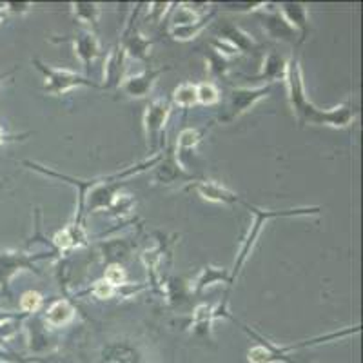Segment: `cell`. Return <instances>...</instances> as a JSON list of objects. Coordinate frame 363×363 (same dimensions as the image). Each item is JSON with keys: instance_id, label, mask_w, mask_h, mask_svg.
<instances>
[{"instance_id": "cell-4", "label": "cell", "mask_w": 363, "mask_h": 363, "mask_svg": "<svg viewBox=\"0 0 363 363\" xmlns=\"http://www.w3.org/2000/svg\"><path fill=\"white\" fill-rule=\"evenodd\" d=\"M33 66L40 71V74L44 77V86L42 91L45 95L53 96H62L69 91L77 89V87H93V89H102L100 84L93 82L91 79L84 77V74L73 73L69 69H64V67H53L50 64L42 62L38 58H33Z\"/></svg>"}, {"instance_id": "cell-39", "label": "cell", "mask_w": 363, "mask_h": 363, "mask_svg": "<svg viewBox=\"0 0 363 363\" xmlns=\"http://www.w3.org/2000/svg\"><path fill=\"white\" fill-rule=\"evenodd\" d=\"M0 298H2V296H0Z\"/></svg>"}, {"instance_id": "cell-23", "label": "cell", "mask_w": 363, "mask_h": 363, "mask_svg": "<svg viewBox=\"0 0 363 363\" xmlns=\"http://www.w3.org/2000/svg\"><path fill=\"white\" fill-rule=\"evenodd\" d=\"M100 13H102V6L96 2H73L71 4V15L93 33H96V29H99Z\"/></svg>"}, {"instance_id": "cell-2", "label": "cell", "mask_w": 363, "mask_h": 363, "mask_svg": "<svg viewBox=\"0 0 363 363\" xmlns=\"http://www.w3.org/2000/svg\"><path fill=\"white\" fill-rule=\"evenodd\" d=\"M245 207L251 211L252 222L249 225L247 233H245V238L242 242L238 249V255H236L235 265H233V271H229V280H227V293L223 294V300L220 301L218 307L215 309L216 318H231L229 311H227V303H229V294H231V289L235 287L236 280L240 278L242 271H244L245 264H247L249 256L255 251L256 245H258V240H260L262 231H264L265 223L272 218H289V216H309V215H320L322 213V207H298V209H262V207H256L252 203H247L242 200Z\"/></svg>"}, {"instance_id": "cell-9", "label": "cell", "mask_w": 363, "mask_h": 363, "mask_svg": "<svg viewBox=\"0 0 363 363\" xmlns=\"http://www.w3.org/2000/svg\"><path fill=\"white\" fill-rule=\"evenodd\" d=\"M55 42H69L71 48H73L74 55L80 60L84 67L93 66L96 58L100 57V42L96 33L89 31V29H80L79 33L74 35V37H60V38H53Z\"/></svg>"}, {"instance_id": "cell-25", "label": "cell", "mask_w": 363, "mask_h": 363, "mask_svg": "<svg viewBox=\"0 0 363 363\" xmlns=\"http://www.w3.org/2000/svg\"><path fill=\"white\" fill-rule=\"evenodd\" d=\"M102 363H142L140 354L128 343H115L104 352Z\"/></svg>"}, {"instance_id": "cell-29", "label": "cell", "mask_w": 363, "mask_h": 363, "mask_svg": "<svg viewBox=\"0 0 363 363\" xmlns=\"http://www.w3.org/2000/svg\"><path fill=\"white\" fill-rule=\"evenodd\" d=\"M267 6V2H225V4H220V8L215 9L227 13H260Z\"/></svg>"}, {"instance_id": "cell-18", "label": "cell", "mask_w": 363, "mask_h": 363, "mask_svg": "<svg viewBox=\"0 0 363 363\" xmlns=\"http://www.w3.org/2000/svg\"><path fill=\"white\" fill-rule=\"evenodd\" d=\"M215 15H216V9L213 8L209 13H207V15L196 18V21L180 22V24H171L169 26L171 38H173V40H178V42L194 40V38L199 37V35L202 33L203 29H206L211 22L215 21Z\"/></svg>"}, {"instance_id": "cell-6", "label": "cell", "mask_w": 363, "mask_h": 363, "mask_svg": "<svg viewBox=\"0 0 363 363\" xmlns=\"http://www.w3.org/2000/svg\"><path fill=\"white\" fill-rule=\"evenodd\" d=\"M271 91L272 86H267V84L260 87H235V89H231L227 95L225 108H223V115L220 116V122L231 124V122L238 120L240 116L251 111L256 104L267 99Z\"/></svg>"}, {"instance_id": "cell-20", "label": "cell", "mask_w": 363, "mask_h": 363, "mask_svg": "<svg viewBox=\"0 0 363 363\" xmlns=\"http://www.w3.org/2000/svg\"><path fill=\"white\" fill-rule=\"evenodd\" d=\"M74 314H77V311H74L73 303H71L69 300H66V298H62V300L53 301V303L45 309L42 320H44V323L48 327L58 329V327L69 325L74 320Z\"/></svg>"}, {"instance_id": "cell-36", "label": "cell", "mask_w": 363, "mask_h": 363, "mask_svg": "<svg viewBox=\"0 0 363 363\" xmlns=\"http://www.w3.org/2000/svg\"><path fill=\"white\" fill-rule=\"evenodd\" d=\"M29 136V133H24V135H11V133L6 131L2 125H0V147L4 144H9V142H21V140H26Z\"/></svg>"}, {"instance_id": "cell-1", "label": "cell", "mask_w": 363, "mask_h": 363, "mask_svg": "<svg viewBox=\"0 0 363 363\" xmlns=\"http://www.w3.org/2000/svg\"><path fill=\"white\" fill-rule=\"evenodd\" d=\"M285 84H287V96H289V106L293 115L296 116L298 124L303 125H323V128L345 129L351 128L352 122L358 116V106L349 102H343L333 109H322L314 106L307 99L306 82H303V71L300 66V58L294 55L287 62V73H285Z\"/></svg>"}, {"instance_id": "cell-5", "label": "cell", "mask_w": 363, "mask_h": 363, "mask_svg": "<svg viewBox=\"0 0 363 363\" xmlns=\"http://www.w3.org/2000/svg\"><path fill=\"white\" fill-rule=\"evenodd\" d=\"M171 111H173V104L164 99L149 102L144 111V135L147 140L149 153L153 157L160 155V147L164 144V131Z\"/></svg>"}, {"instance_id": "cell-32", "label": "cell", "mask_w": 363, "mask_h": 363, "mask_svg": "<svg viewBox=\"0 0 363 363\" xmlns=\"http://www.w3.org/2000/svg\"><path fill=\"white\" fill-rule=\"evenodd\" d=\"M42 303H44V296H42L38 291H26L24 294L21 296V300H18V307H21V311L24 314H35L38 309L42 307Z\"/></svg>"}, {"instance_id": "cell-27", "label": "cell", "mask_w": 363, "mask_h": 363, "mask_svg": "<svg viewBox=\"0 0 363 363\" xmlns=\"http://www.w3.org/2000/svg\"><path fill=\"white\" fill-rule=\"evenodd\" d=\"M171 102L178 108H193V106H196V84L182 82L173 91Z\"/></svg>"}, {"instance_id": "cell-33", "label": "cell", "mask_w": 363, "mask_h": 363, "mask_svg": "<svg viewBox=\"0 0 363 363\" xmlns=\"http://www.w3.org/2000/svg\"><path fill=\"white\" fill-rule=\"evenodd\" d=\"M89 293L93 294L95 298H99V300H109V298L115 296L116 289L113 287V285H109L108 281L99 280V281H95V284L91 285Z\"/></svg>"}, {"instance_id": "cell-14", "label": "cell", "mask_w": 363, "mask_h": 363, "mask_svg": "<svg viewBox=\"0 0 363 363\" xmlns=\"http://www.w3.org/2000/svg\"><path fill=\"white\" fill-rule=\"evenodd\" d=\"M193 189L199 193V196L211 203H242V199L233 189L225 187L223 184L215 180H199L193 184Z\"/></svg>"}, {"instance_id": "cell-16", "label": "cell", "mask_w": 363, "mask_h": 363, "mask_svg": "<svg viewBox=\"0 0 363 363\" xmlns=\"http://www.w3.org/2000/svg\"><path fill=\"white\" fill-rule=\"evenodd\" d=\"M287 62H289V58L285 55L278 53V51H269L262 60V69L255 80H265L267 86L281 82L285 80V73H287Z\"/></svg>"}, {"instance_id": "cell-37", "label": "cell", "mask_w": 363, "mask_h": 363, "mask_svg": "<svg viewBox=\"0 0 363 363\" xmlns=\"http://www.w3.org/2000/svg\"><path fill=\"white\" fill-rule=\"evenodd\" d=\"M18 71V67H15V69H8V71H2V73H0V86H2V84L6 82V80L8 79H11L13 74L17 73Z\"/></svg>"}, {"instance_id": "cell-28", "label": "cell", "mask_w": 363, "mask_h": 363, "mask_svg": "<svg viewBox=\"0 0 363 363\" xmlns=\"http://www.w3.org/2000/svg\"><path fill=\"white\" fill-rule=\"evenodd\" d=\"M220 100V89L213 82L196 84V104L200 106H215Z\"/></svg>"}, {"instance_id": "cell-22", "label": "cell", "mask_w": 363, "mask_h": 363, "mask_svg": "<svg viewBox=\"0 0 363 363\" xmlns=\"http://www.w3.org/2000/svg\"><path fill=\"white\" fill-rule=\"evenodd\" d=\"M229 280V271L223 267H216V265H203L202 271L199 272V277L194 278L193 281V291L194 296H200L203 289H207L209 285L215 284H227Z\"/></svg>"}, {"instance_id": "cell-30", "label": "cell", "mask_w": 363, "mask_h": 363, "mask_svg": "<svg viewBox=\"0 0 363 363\" xmlns=\"http://www.w3.org/2000/svg\"><path fill=\"white\" fill-rule=\"evenodd\" d=\"M102 280L108 281L109 285H113L115 289H118V287L128 284V272H125V269L122 267V265L113 262V264H109L108 267H106V271H104Z\"/></svg>"}, {"instance_id": "cell-38", "label": "cell", "mask_w": 363, "mask_h": 363, "mask_svg": "<svg viewBox=\"0 0 363 363\" xmlns=\"http://www.w3.org/2000/svg\"><path fill=\"white\" fill-rule=\"evenodd\" d=\"M6 15H8V13H6L4 4H0V24H2V22L6 21Z\"/></svg>"}, {"instance_id": "cell-34", "label": "cell", "mask_w": 363, "mask_h": 363, "mask_svg": "<svg viewBox=\"0 0 363 363\" xmlns=\"http://www.w3.org/2000/svg\"><path fill=\"white\" fill-rule=\"evenodd\" d=\"M174 4H171V2H162V4H158V2H155V4H149L147 8V18L153 24H158V22L164 21L165 13H169L171 8H173Z\"/></svg>"}, {"instance_id": "cell-24", "label": "cell", "mask_w": 363, "mask_h": 363, "mask_svg": "<svg viewBox=\"0 0 363 363\" xmlns=\"http://www.w3.org/2000/svg\"><path fill=\"white\" fill-rule=\"evenodd\" d=\"M215 309H213L209 303H200V306L193 311L191 329H193L199 336L211 338V335H213V322H215Z\"/></svg>"}, {"instance_id": "cell-26", "label": "cell", "mask_w": 363, "mask_h": 363, "mask_svg": "<svg viewBox=\"0 0 363 363\" xmlns=\"http://www.w3.org/2000/svg\"><path fill=\"white\" fill-rule=\"evenodd\" d=\"M206 133L207 129H202V128L184 129V131L177 136V142H174V147H173L178 160H180V155L184 153V151H191V149L196 147V145L203 140Z\"/></svg>"}, {"instance_id": "cell-10", "label": "cell", "mask_w": 363, "mask_h": 363, "mask_svg": "<svg viewBox=\"0 0 363 363\" xmlns=\"http://www.w3.org/2000/svg\"><path fill=\"white\" fill-rule=\"evenodd\" d=\"M138 11V8L135 9V15ZM135 15H133L131 22L128 24V29L124 31V37L118 42L125 51V57L128 58H138V60H149L151 57V48H153V40L145 37L142 31L135 28Z\"/></svg>"}, {"instance_id": "cell-3", "label": "cell", "mask_w": 363, "mask_h": 363, "mask_svg": "<svg viewBox=\"0 0 363 363\" xmlns=\"http://www.w3.org/2000/svg\"><path fill=\"white\" fill-rule=\"evenodd\" d=\"M233 322L238 323L242 329L251 335L252 338L256 340V345H252L247 352V358L251 363H294L291 359L289 352L291 351H296V349H303V347H311V345H318V343H325L330 342V340H340V338H345V336H351L359 333V325H354L352 329H343L338 330V333H333V335H325V336H316L313 340H306V342H300V343H293V345H274L272 342H269L267 338L260 336L258 333L249 329L247 325L244 323H240L238 320L233 318Z\"/></svg>"}, {"instance_id": "cell-11", "label": "cell", "mask_w": 363, "mask_h": 363, "mask_svg": "<svg viewBox=\"0 0 363 363\" xmlns=\"http://www.w3.org/2000/svg\"><path fill=\"white\" fill-rule=\"evenodd\" d=\"M278 13H280L284 21L291 26L298 33V40L306 42L311 31V21H309V8L300 2H281L278 4Z\"/></svg>"}, {"instance_id": "cell-21", "label": "cell", "mask_w": 363, "mask_h": 363, "mask_svg": "<svg viewBox=\"0 0 363 363\" xmlns=\"http://www.w3.org/2000/svg\"><path fill=\"white\" fill-rule=\"evenodd\" d=\"M55 251L66 252L69 249L80 247V245H86V235H84L82 225H77V223H69V225L62 227L60 231L55 235L53 238Z\"/></svg>"}, {"instance_id": "cell-12", "label": "cell", "mask_w": 363, "mask_h": 363, "mask_svg": "<svg viewBox=\"0 0 363 363\" xmlns=\"http://www.w3.org/2000/svg\"><path fill=\"white\" fill-rule=\"evenodd\" d=\"M26 333H28V349L33 354H45L55 347V338L51 336L50 329H48L42 318L28 316Z\"/></svg>"}, {"instance_id": "cell-8", "label": "cell", "mask_w": 363, "mask_h": 363, "mask_svg": "<svg viewBox=\"0 0 363 363\" xmlns=\"http://www.w3.org/2000/svg\"><path fill=\"white\" fill-rule=\"evenodd\" d=\"M165 71H169V67H160V69H149L142 71V73L129 74L122 80V84L118 86V91L122 95L129 96V99H145V96L151 95L155 84H157L158 77Z\"/></svg>"}, {"instance_id": "cell-15", "label": "cell", "mask_w": 363, "mask_h": 363, "mask_svg": "<svg viewBox=\"0 0 363 363\" xmlns=\"http://www.w3.org/2000/svg\"><path fill=\"white\" fill-rule=\"evenodd\" d=\"M216 31H218L220 35V40L231 44L238 53L252 55L258 50V42H256L245 29L240 28V26L231 24V22H223L222 26L216 28Z\"/></svg>"}, {"instance_id": "cell-19", "label": "cell", "mask_w": 363, "mask_h": 363, "mask_svg": "<svg viewBox=\"0 0 363 363\" xmlns=\"http://www.w3.org/2000/svg\"><path fill=\"white\" fill-rule=\"evenodd\" d=\"M260 15H262V26H264L265 33H267L269 37L280 42L296 40L298 33L284 21V17H281L280 13L278 11L267 13L264 9V11H260Z\"/></svg>"}, {"instance_id": "cell-35", "label": "cell", "mask_w": 363, "mask_h": 363, "mask_svg": "<svg viewBox=\"0 0 363 363\" xmlns=\"http://www.w3.org/2000/svg\"><path fill=\"white\" fill-rule=\"evenodd\" d=\"M31 8H33L31 2H8V4H4L6 13H15V15H26Z\"/></svg>"}, {"instance_id": "cell-13", "label": "cell", "mask_w": 363, "mask_h": 363, "mask_svg": "<svg viewBox=\"0 0 363 363\" xmlns=\"http://www.w3.org/2000/svg\"><path fill=\"white\" fill-rule=\"evenodd\" d=\"M125 51L120 44H116L111 51H109L108 58H106V64H104V84L100 87L102 89H113L122 84V80L128 77L125 74Z\"/></svg>"}, {"instance_id": "cell-17", "label": "cell", "mask_w": 363, "mask_h": 363, "mask_svg": "<svg viewBox=\"0 0 363 363\" xmlns=\"http://www.w3.org/2000/svg\"><path fill=\"white\" fill-rule=\"evenodd\" d=\"M155 174H157L158 180L162 184H173V182H180V180H187L189 182L191 174L184 169V164L177 158L174 151L171 149L169 155H162L160 162L155 165Z\"/></svg>"}, {"instance_id": "cell-31", "label": "cell", "mask_w": 363, "mask_h": 363, "mask_svg": "<svg viewBox=\"0 0 363 363\" xmlns=\"http://www.w3.org/2000/svg\"><path fill=\"white\" fill-rule=\"evenodd\" d=\"M229 62H231V60H227L225 57H222V55L215 53V51L211 50V55L207 57V71H209L211 74L218 77V79H225V74L231 69Z\"/></svg>"}, {"instance_id": "cell-7", "label": "cell", "mask_w": 363, "mask_h": 363, "mask_svg": "<svg viewBox=\"0 0 363 363\" xmlns=\"http://www.w3.org/2000/svg\"><path fill=\"white\" fill-rule=\"evenodd\" d=\"M55 252H37V255H28L22 251H0V296H11L9 293V281L21 271H33L35 274H40L35 265V262L42 258H50Z\"/></svg>"}]
</instances>
